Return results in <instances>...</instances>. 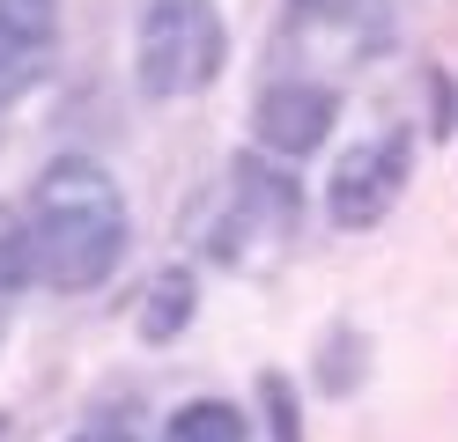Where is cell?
<instances>
[{
  "mask_svg": "<svg viewBox=\"0 0 458 442\" xmlns=\"http://www.w3.org/2000/svg\"><path fill=\"white\" fill-rule=\"evenodd\" d=\"M74 442H133V435H126V428H81Z\"/></svg>",
  "mask_w": 458,
  "mask_h": 442,
  "instance_id": "12",
  "label": "cell"
},
{
  "mask_svg": "<svg viewBox=\"0 0 458 442\" xmlns=\"http://www.w3.org/2000/svg\"><path fill=\"white\" fill-rule=\"evenodd\" d=\"M30 280H38V265H30V229H22V214H0V303L22 295Z\"/></svg>",
  "mask_w": 458,
  "mask_h": 442,
  "instance_id": "10",
  "label": "cell"
},
{
  "mask_svg": "<svg viewBox=\"0 0 458 442\" xmlns=\"http://www.w3.org/2000/svg\"><path fill=\"white\" fill-rule=\"evenodd\" d=\"M333 126H340V88H326V81L274 74L251 96V133H259V155H274V163H296L310 147H326Z\"/></svg>",
  "mask_w": 458,
  "mask_h": 442,
  "instance_id": "6",
  "label": "cell"
},
{
  "mask_svg": "<svg viewBox=\"0 0 458 442\" xmlns=\"http://www.w3.org/2000/svg\"><path fill=\"white\" fill-rule=\"evenodd\" d=\"M296 214H303V185L289 177V163L244 147L229 163V221H222V258H244V251H274L296 236Z\"/></svg>",
  "mask_w": 458,
  "mask_h": 442,
  "instance_id": "5",
  "label": "cell"
},
{
  "mask_svg": "<svg viewBox=\"0 0 458 442\" xmlns=\"http://www.w3.org/2000/svg\"><path fill=\"white\" fill-rule=\"evenodd\" d=\"M229 59V29L215 0H148L133 22V81L156 104L199 96Z\"/></svg>",
  "mask_w": 458,
  "mask_h": 442,
  "instance_id": "3",
  "label": "cell"
},
{
  "mask_svg": "<svg viewBox=\"0 0 458 442\" xmlns=\"http://www.w3.org/2000/svg\"><path fill=\"white\" fill-rule=\"evenodd\" d=\"M192 310H199V280L185 273V265H163V273L133 295V332L148 346H170L192 324Z\"/></svg>",
  "mask_w": 458,
  "mask_h": 442,
  "instance_id": "8",
  "label": "cell"
},
{
  "mask_svg": "<svg viewBox=\"0 0 458 442\" xmlns=\"http://www.w3.org/2000/svg\"><path fill=\"white\" fill-rule=\"evenodd\" d=\"M259 398H267V428H274V442H303V413H296L289 376L267 369V376H259Z\"/></svg>",
  "mask_w": 458,
  "mask_h": 442,
  "instance_id": "11",
  "label": "cell"
},
{
  "mask_svg": "<svg viewBox=\"0 0 458 442\" xmlns=\"http://www.w3.org/2000/svg\"><path fill=\"white\" fill-rule=\"evenodd\" d=\"M399 38H407V0H281L274 59L296 81L340 88L348 74L377 67Z\"/></svg>",
  "mask_w": 458,
  "mask_h": 442,
  "instance_id": "2",
  "label": "cell"
},
{
  "mask_svg": "<svg viewBox=\"0 0 458 442\" xmlns=\"http://www.w3.org/2000/svg\"><path fill=\"white\" fill-rule=\"evenodd\" d=\"M22 229H30V265L45 288L60 295H89L119 273L126 258V192L119 177L89 155H52L30 177V206H22Z\"/></svg>",
  "mask_w": 458,
  "mask_h": 442,
  "instance_id": "1",
  "label": "cell"
},
{
  "mask_svg": "<svg viewBox=\"0 0 458 442\" xmlns=\"http://www.w3.org/2000/svg\"><path fill=\"white\" fill-rule=\"evenodd\" d=\"M0 339H8V310H0Z\"/></svg>",
  "mask_w": 458,
  "mask_h": 442,
  "instance_id": "13",
  "label": "cell"
},
{
  "mask_svg": "<svg viewBox=\"0 0 458 442\" xmlns=\"http://www.w3.org/2000/svg\"><path fill=\"white\" fill-rule=\"evenodd\" d=\"M60 52V0H0V96L45 81Z\"/></svg>",
  "mask_w": 458,
  "mask_h": 442,
  "instance_id": "7",
  "label": "cell"
},
{
  "mask_svg": "<svg viewBox=\"0 0 458 442\" xmlns=\"http://www.w3.org/2000/svg\"><path fill=\"white\" fill-rule=\"evenodd\" d=\"M156 442H244V413L229 398H192V405H178L163 421Z\"/></svg>",
  "mask_w": 458,
  "mask_h": 442,
  "instance_id": "9",
  "label": "cell"
},
{
  "mask_svg": "<svg viewBox=\"0 0 458 442\" xmlns=\"http://www.w3.org/2000/svg\"><path fill=\"white\" fill-rule=\"evenodd\" d=\"M407 177H414V140L407 126H385V133H369L355 147H340V163L326 177V214L333 229H377L399 192H407Z\"/></svg>",
  "mask_w": 458,
  "mask_h": 442,
  "instance_id": "4",
  "label": "cell"
}]
</instances>
